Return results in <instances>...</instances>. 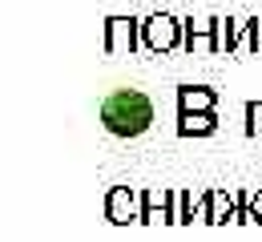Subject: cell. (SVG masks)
<instances>
[{
  "label": "cell",
  "mask_w": 262,
  "mask_h": 242,
  "mask_svg": "<svg viewBox=\"0 0 262 242\" xmlns=\"http://www.w3.org/2000/svg\"><path fill=\"white\" fill-rule=\"evenodd\" d=\"M234 198H238V214H234V222H254V218H250V190H238Z\"/></svg>",
  "instance_id": "obj_14"
},
{
  "label": "cell",
  "mask_w": 262,
  "mask_h": 242,
  "mask_svg": "<svg viewBox=\"0 0 262 242\" xmlns=\"http://www.w3.org/2000/svg\"><path fill=\"white\" fill-rule=\"evenodd\" d=\"M105 218L113 226H129V222H141V194L129 190V186H113L105 194Z\"/></svg>",
  "instance_id": "obj_5"
},
{
  "label": "cell",
  "mask_w": 262,
  "mask_h": 242,
  "mask_svg": "<svg viewBox=\"0 0 262 242\" xmlns=\"http://www.w3.org/2000/svg\"><path fill=\"white\" fill-rule=\"evenodd\" d=\"M198 210H202V202H198L190 190L178 194V198H173V222H186V226H190V222L198 218Z\"/></svg>",
  "instance_id": "obj_11"
},
{
  "label": "cell",
  "mask_w": 262,
  "mask_h": 242,
  "mask_svg": "<svg viewBox=\"0 0 262 242\" xmlns=\"http://www.w3.org/2000/svg\"><path fill=\"white\" fill-rule=\"evenodd\" d=\"M182 49L198 57V53H210V57H218V16H210V20H182Z\"/></svg>",
  "instance_id": "obj_4"
},
{
  "label": "cell",
  "mask_w": 262,
  "mask_h": 242,
  "mask_svg": "<svg viewBox=\"0 0 262 242\" xmlns=\"http://www.w3.org/2000/svg\"><path fill=\"white\" fill-rule=\"evenodd\" d=\"M246 53H250V57H262V16H250V20H246Z\"/></svg>",
  "instance_id": "obj_12"
},
{
  "label": "cell",
  "mask_w": 262,
  "mask_h": 242,
  "mask_svg": "<svg viewBox=\"0 0 262 242\" xmlns=\"http://www.w3.org/2000/svg\"><path fill=\"white\" fill-rule=\"evenodd\" d=\"M246 134H250V138H262V101L246 105Z\"/></svg>",
  "instance_id": "obj_13"
},
{
  "label": "cell",
  "mask_w": 262,
  "mask_h": 242,
  "mask_svg": "<svg viewBox=\"0 0 262 242\" xmlns=\"http://www.w3.org/2000/svg\"><path fill=\"white\" fill-rule=\"evenodd\" d=\"M173 198L165 186H149L141 194V222H173Z\"/></svg>",
  "instance_id": "obj_7"
},
{
  "label": "cell",
  "mask_w": 262,
  "mask_h": 242,
  "mask_svg": "<svg viewBox=\"0 0 262 242\" xmlns=\"http://www.w3.org/2000/svg\"><path fill=\"white\" fill-rule=\"evenodd\" d=\"M238 45H246V25L234 16H218V53H234Z\"/></svg>",
  "instance_id": "obj_10"
},
{
  "label": "cell",
  "mask_w": 262,
  "mask_h": 242,
  "mask_svg": "<svg viewBox=\"0 0 262 242\" xmlns=\"http://www.w3.org/2000/svg\"><path fill=\"white\" fill-rule=\"evenodd\" d=\"M141 45H145V53H154V57L182 49V20L169 16V12H149V16L141 20Z\"/></svg>",
  "instance_id": "obj_2"
},
{
  "label": "cell",
  "mask_w": 262,
  "mask_h": 242,
  "mask_svg": "<svg viewBox=\"0 0 262 242\" xmlns=\"http://www.w3.org/2000/svg\"><path fill=\"white\" fill-rule=\"evenodd\" d=\"M218 129V113H178V138H210Z\"/></svg>",
  "instance_id": "obj_9"
},
{
  "label": "cell",
  "mask_w": 262,
  "mask_h": 242,
  "mask_svg": "<svg viewBox=\"0 0 262 242\" xmlns=\"http://www.w3.org/2000/svg\"><path fill=\"white\" fill-rule=\"evenodd\" d=\"M218 105V93L210 85H178V113H210Z\"/></svg>",
  "instance_id": "obj_8"
},
{
  "label": "cell",
  "mask_w": 262,
  "mask_h": 242,
  "mask_svg": "<svg viewBox=\"0 0 262 242\" xmlns=\"http://www.w3.org/2000/svg\"><path fill=\"white\" fill-rule=\"evenodd\" d=\"M238 214V198L226 190H206L202 194V210H198V222H210V226H226Z\"/></svg>",
  "instance_id": "obj_6"
},
{
  "label": "cell",
  "mask_w": 262,
  "mask_h": 242,
  "mask_svg": "<svg viewBox=\"0 0 262 242\" xmlns=\"http://www.w3.org/2000/svg\"><path fill=\"white\" fill-rule=\"evenodd\" d=\"M101 125L113 138H141L154 125V101L141 89H117L101 101Z\"/></svg>",
  "instance_id": "obj_1"
},
{
  "label": "cell",
  "mask_w": 262,
  "mask_h": 242,
  "mask_svg": "<svg viewBox=\"0 0 262 242\" xmlns=\"http://www.w3.org/2000/svg\"><path fill=\"white\" fill-rule=\"evenodd\" d=\"M250 218L262 222V190H258V194H250Z\"/></svg>",
  "instance_id": "obj_15"
},
{
  "label": "cell",
  "mask_w": 262,
  "mask_h": 242,
  "mask_svg": "<svg viewBox=\"0 0 262 242\" xmlns=\"http://www.w3.org/2000/svg\"><path fill=\"white\" fill-rule=\"evenodd\" d=\"M101 49H105L109 57H125V53L133 57L137 49H145V45H141V20H137V16H109V20H105Z\"/></svg>",
  "instance_id": "obj_3"
}]
</instances>
